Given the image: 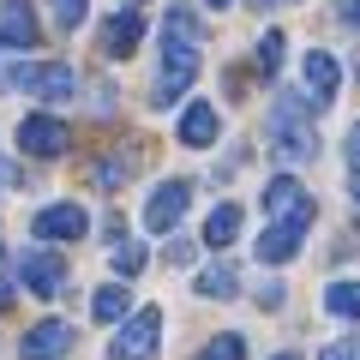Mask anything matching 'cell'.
<instances>
[{
	"label": "cell",
	"instance_id": "6da1fadb",
	"mask_svg": "<svg viewBox=\"0 0 360 360\" xmlns=\"http://www.w3.org/2000/svg\"><path fill=\"white\" fill-rule=\"evenodd\" d=\"M264 139H270V150L283 156V162H312V156H319V132H312L307 96L283 90V96L270 103V115H264Z\"/></svg>",
	"mask_w": 360,
	"mask_h": 360
},
{
	"label": "cell",
	"instance_id": "7a4b0ae2",
	"mask_svg": "<svg viewBox=\"0 0 360 360\" xmlns=\"http://www.w3.org/2000/svg\"><path fill=\"white\" fill-rule=\"evenodd\" d=\"M198 49L205 42H174V37H162V66H156V108H168V103H180L186 96V84L198 78Z\"/></svg>",
	"mask_w": 360,
	"mask_h": 360
},
{
	"label": "cell",
	"instance_id": "3957f363",
	"mask_svg": "<svg viewBox=\"0 0 360 360\" xmlns=\"http://www.w3.org/2000/svg\"><path fill=\"white\" fill-rule=\"evenodd\" d=\"M156 342H162V312H156V307H139V312L115 330L108 360H156Z\"/></svg>",
	"mask_w": 360,
	"mask_h": 360
},
{
	"label": "cell",
	"instance_id": "277c9868",
	"mask_svg": "<svg viewBox=\"0 0 360 360\" xmlns=\"http://www.w3.org/2000/svg\"><path fill=\"white\" fill-rule=\"evenodd\" d=\"M6 84H25L30 96H42V103H66V96H78V72L66 60H42V66H13V72H0Z\"/></svg>",
	"mask_w": 360,
	"mask_h": 360
},
{
	"label": "cell",
	"instance_id": "5b68a950",
	"mask_svg": "<svg viewBox=\"0 0 360 360\" xmlns=\"http://www.w3.org/2000/svg\"><path fill=\"white\" fill-rule=\"evenodd\" d=\"M66 144H72V127L54 115H25L18 120V150L25 156H42V162H54V156H66Z\"/></svg>",
	"mask_w": 360,
	"mask_h": 360
},
{
	"label": "cell",
	"instance_id": "8992f818",
	"mask_svg": "<svg viewBox=\"0 0 360 360\" xmlns=\"http://www.w3.org/2000/svg\"><path fill=\"white\" fill-rule=\"evenodd\" d=\"M264 217L270 222H307V229H312V193L300 186L295 174L264 180Z\"/></svg>",
	"mask_w": 360,
	"mask_h": 360
},
{
	"label": "cell",
	"instance_id": "52a82bcc",
	"mask_svg": "<svg viewBox=\"0 0 360 360\" xmlns=\"http://www.w3.org/2000/svg\"><path fill=\"white\" fill-rule=\"evenodd\" d=\"M18 283H25L37 300H54V295L66 288V264H60V252H49V246H30V252L18 258Z\"/></svg>",
	"mask_w": 360,
	"mask_h": 360
},
{
	"label": "cell",
	"instance_id": "ba28073f",
	"mask_svg": "<svg viewBox=\"0 0 360 360\" xmlns=\"http://www.w3.org/2000/svg\"><path fill=\"white\" fill-rule=\"evenodd\" d=\"M84 229H90V210L84 205H42L37 222H30L37 240H84Z\"/></svg>",
	"mask_w": 360,
	"mask_h": 360
},
{
	"label": "cell",
	"instance_id": "9c48e42d",
	"mask_svg": "<svg viewBox=\"0 0 360 360\" xmlns=\"http://www.w3.org/2000/svg\"><path fill=\"white\" fill-rule=\"evenodd\" d=\"M186 198H193L186 180H162V186L150 193V205H144V229H150V234H168L180 217H186Z\"/></svg>",
	"mask_w": 360,
	"mask_h": 360
},
{
	"label": "cell",
	"instance_id": "30bf717a",
	"mask_svg": "<svg viewBox=\"0 0 360 360\" xmlns=\"http://www.w3.org/2000/svg\"><path fill=\"white\" fill-rule=\"evenodd\" d=\"M300 84H307V103H312V108H330V103H336V84H342V72H336V54L312 49L307 60H300Z\"/></svg>",
	"mask_w": 360,
	"mask_h": 360
},
{
	"label": "cell",
	"instance_id": "8fae6325",
	"mask_svg": "<svg viewBox=\"0 0 360 360\" xmlns=\"http://www.w3.org/2000/svg\"><path fill=\"white\" fill-rule=\"evenodd\" d=\"M66 348H72V324H66V319H42V324L25 330L18 354H25V360H60Z\"/></svg>",
	"mask_w": 360,
	"mask_h": 360
},
{
	"label": "cell",
	"instance_id": "7c38bea8",
	"mask_svg": "<svg viewBox=\"0 0 360 360\" xmlns=\"http://www.w3.org/2000/svg\"><path fill=\"white\" fill-rule=\"evenodd\" d=\"M300 240H307V222H264V234H258V264H288L300 252Z\"/></svg>",
	"mask_w": 360,
	"mask_h": 360
},
{
	"label": "cell",
	"instance_id": "4fadbf2b",
	"mask_svg": "<svg viewBox=\"0 0 360 360\" xmlns=\"http://www.w3.org/2000/svg\"><path fill=\"white\" fill-rule=\"evenodd\" d=\"M0 49H37V13L25 0H0Z\"/></svg>",
	"mask_w": 360,
	"mask_h": 360
},
{
	"label": "cell",
	"instance_id": "5bb4252c",
	"mask_svg": "<svg viewBox=\"0 0 360 360\" xmlns=\"http://www.w3.org/2000/svg\"><path fill=\"white\" fill-rule=\"evenodd\" d=\"M217 132H222L217 103H186V115H180V144L205 150V144H217Z\"/></svg>",
	"mask_w": 360,
	"mask_h": 360
},
{
	"label": "cell",
	"instance_id": "9a60e30c",
	"mask_svg": "<svg viewBox=\"0 0 360 360\" xmlns=\"http://www.w3.org/2000/svg\"><path fill=\"white\" fill-rule=\"evenodd\" d=\"M139 37H144V18L139 13H115L103 25V54H108V60H127V54L139 49Z\"/></svg>",
	"mask_w": 360,
	"mask_h": 360
},
{
	"label": "cell",
	"instance_id": "2e32d148",
	"mask_svg": "<svg viewBox=\"0 0 360 360\" xmlns=\"http://www.w3.org/2000/svg\"><path fill=\"white\" fill-rule=\"evenodd\" d=\"M234 234H240V205H217L205 217V246H217V252H222Z\"/></svg>",
	"mask_w": 360,
	"mask_h": 360
},
{
	"label": "cell",
	"instance_id": "e0dca14e",
	"mask_svg": "<svg viewBox=\"0 0 360 360\" xmlns=\"http://www.w3.org/2000/svg\"><path fill=\"white\" fill-rule=\"evenodd\" d=\"M234 288H240V276H234V264H222V258L210 270H198V295L205 300H229Z\"/></svg>",
	"mask_w": 360,
	"mask_h": 360
},
{
	"label": "cell",
	"instance_id": "ac0fdd59",
	"mask_svg": "<svg viewBox=\"0 0 360 360\" xmlns=\"http://www.w3.org/2000/svg\"><path fill=\"white\" fill-rule=\"evenodd\" d=\"M127 307H132V295L120 283H108V288H96V300H90V312H96V319L103 324H120L127 319Z\"/></svg>",
	"mask_w": 360,
	"mask_h": 360
},
{
	"label": "cell",
	"instance_id": "d6986e66",
	"mask_svg": "<svg viewBox=\"0 0 360 360\" xmlns=\"http://www.w3.org/2000/svg\"><path fill=\"white\" fill-rule=\"evenodd\" d=\"M324 312H336V319H360V283H330V288H324Z\"/></svg>",
	"mask_w": 360,
	"mask_h": 360
},
{
	"label": "cell",
	"instance_id": "ffe728a7",
	"mask_svg": "<svg viewBox=\"0 0 360 360\" xmlns=\"http://www.w3.org/2000/svg\"><path fill=\"white\" fill-rule=\"evenodd\" d=\"M162 37H174V42H205V25H198L186 6H168V18H162Z\"/></svg>",
	"mask_w": 360,
	"mask_h": 360
},
{
	"label": "cell",
	"instance_id": "44dd1931",
	"mask_svg": "<svg viewBox=\"0 0 360 360\" xmlns=\"http://www.w3.org/2000/svg\"><path fill=\"white\" fill-rule=\"evenodd\" d=\"M90 180H96L103 193H115V186H127V180H132V162H127V156H103V162L90 168Z\"/></svg>",
	"mask_w": 360,
	"mask_h": 360
},
{
	"label": "cell",
	"instance_id": "7402d4cb",
	"mask_svg": "<svg viewBox=\"0 0 360 360\" xmlns=\"http://www.w3.org/2000/svg\"><path fill=\"white\" fill-rule=\"evenodd\" d=\"M252 66H258L264 78L283 66V30H264V37H258V60H252Z\"/></svg>",
	"mask_w": 360,
	"mask_h": 360
},
{
	"label": "cell",
	"instance_id": "603a6c76",
	"mask_svg": "<svg viewBox=\"0 0 360 360\" xmlns=\"http://www.w3.org/2000/svg\"><path fill=\"white\" fill-rule=\"evenodd\" d=\"M198 360H246V342H240V330H222L217 342H205V354Z\"/></svg>",
	"mask_w": 360,
	"mask_h": 360
},
{
	"label": "cell",
	"instance_id": "cb8c5ba5",
	"mask_svg": "<svg viewBox=\"0 0 360 360\" xmlns=\"http://www.w3.org/2000/svg\"><path fill=\"white\" fill-rule=\"evenodd\" d=\"M108 258H115V276H120V283H127V276H139V270H144V246H132V240H120V246H115V252H108Z\"/></svg>",
	"mask_w": 360,
	"mask_h": 360
},
{
	"label": "cell",
	"instance_id": "d4e9b609",
	"mask_svg": "<svg viewBox=\"0 0 360 360\" xmlns=\"http://www.w3.org/2000/svg\"><path fill=\"white\" fill-rule=\"evenodd\" d=\"M49 13H54V25H60V30H78V25H84V13H90V0H49Z\"/></svg>",
	"mask_w": 360,
	"mask_h": 360
},
{
	"label": "cell",
	"instance_id": "484cf974",
	"mask_svg": "<svg viewBox=\"0 0 360 360\" xmlns=\"http://www.w3.org/2000/svg\"><path fill=\"white\" fill-rule=\"evenodd\" d=\"M336 13H342V25L360 37V0H336Z\"/></svg>",
	"mask_w": 360,
	"mask_h": 360
},
{
	"label": "cell",
	"instance_id": "4316f807",
	"mask_svg": "<svg viewBox=\"0 0 360 360\" xmlns=\"http://www.w3.org/2000/svg\"><path fill=\"white\" fill-rule=\"evenodd\" d=\"M319 360H360V354H354V342H330Z\"/></svg>",
	"mask_w": 360,
	"mask_h": 360
},
{
	"label": "cell",
	"instance_id": "83f0119b",
	"mask_svg": "<svg viewBox=\"0 0 360 360\" xmlns=\"http://www.w3.org/2000/svg\"><path fill=\"white\" fill-rule=\"evenodd\" d=\"M168 264H193V240H174V246H168Z\"/></svg>",
	"mask_w": 360,
	"mask_h": 360
},
{
	"label": "cell",
	"instance_id": "f1b7e54d",
	"mask_svg": "<svg viewBox=\"0 0 360 360\" xmlns=\"http://www.w3.org/2000/svg\"><path fill=\"white\" fill-rule=\"evenodd\" d=\"M348 162L360 168V120H354V127H348Z\"/></svg>",
	"mask_w": 360,
	"mask_h": 360
},
{
	"label": "cell",
	"instance_id": "f546056e",
	"mask_svg": "<svg viewBox=\"0 0 360 360\" xmlns=\"http://www.w3.org/2000/svg\"><path fill=\"white\" fill-rule=\"evenodd\" d=\"M348 193H354V205H360V168H348Z\"/></svg>",
	"mask_w": 360,
	"mask_h": 360
},
{
	"label": "cell",
	"instance_id": "4dcf8cb0",
	"mask_svg": "<svg viewBox=\"0 0 360 360\" xmlns=\"http://www.w3.org/2000/svg\"><path fill=\"white\" fill-rule=\"evenodd\" d=\"M6 300H13V288H6V283H0V307H6Z\"/></svg>",
	"mask_w": 360,
	"mask_h": 360
},
{
	"label": "cell",
	"instance_id": "1f68e13d",
	"mask_svg": "<svg viewBox=\"0 0 360 360\" xmlns=\"http://www.w3.org/2000/svg\"><path fill=\"white\" fill-rule=\"evenodd\" d=\"M210 6H217V13H222V6H229V0H210Z\"/></svg>",
	"mask_w": 360,
	"mask_h": 360
},
{
	"label": "cell",
	"instance_id": "d6a6232c",
	"mask_svg": "<svg viewBox=\"0 0 360 360\" xmlns=\"http://www.w3.org/2000/svg\"><path fill=\"white\" fill-rule=\"evenodd\" d=\"M252 6H276V0H252Z\"/></svg>",
	"mask_w": 360,
	"mask_h": 360
},
{
	"label": "cell",
	"instance_id": "836d02e7",
	"mask_svg": "<svg viewBox=\"0 0 360 360\" xmlns=\"http://www.w3.org/2000/svg\"><path fill=\"white\" fill-rule=\"evenodd\" d=\"M276 360H300V354H276Z\"/></svg>",
	"mask_w": 360,
	"mask_h": 360
},
{
	"label": "cell",
	"instance_id": "e575fe53",
	"mask_svg": "<svg viewBox=\"0 0 360 360\" xmlns=\"http://www.w3.org/2000/svg\"><path fill=\"white\" fill-rule=\"evenodd\" d=\"M354 354H360V342H354Z\"/></svg>",
	"mask_w": 360,
	"mask_h": 360
},
{
	"label": "cell",
	"instance_id": "d590c367",
	"mask_svg": "<svg viewBox=\"0 0 360 360\" xmlns=\"http://www.w3.org/2000/svg\"><path fill=\"white\" fill-rule=\"evenodd\" d=\"M132 6H139V0H132Z\"/></svg>",
	"mask_w": 360,
	"mask_h": 360
}]
</instances>
